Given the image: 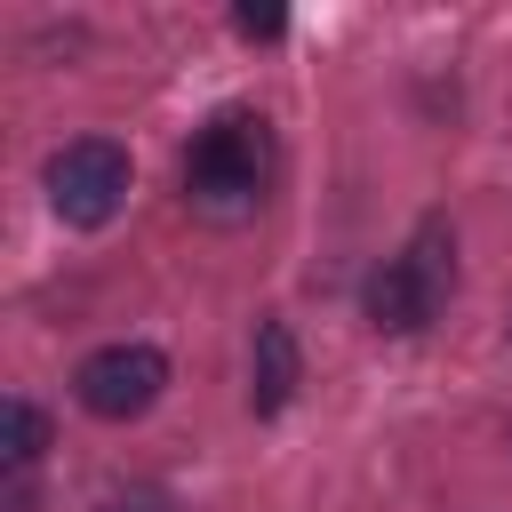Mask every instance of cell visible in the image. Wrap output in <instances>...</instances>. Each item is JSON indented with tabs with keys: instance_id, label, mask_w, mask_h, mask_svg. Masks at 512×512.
Instances as JSON below:
<instances>
[{
	"instance_id": "1",
	"label": "cell",
	"mask_w": 512,
	"mask_h": 512,
	"mask_svg": "<svg viewBox=\"0 0 512 512\" xmlns=\"http://www.w3.org/2000/svg\"><path fill=\"white\" fill-rule=\"evenodd\" d=\"M264 160H272L264 120H256V112H216V120L192 136V152H184V200H192L208 224H240V216H256V200H264Z\"/></svg>"
},
{
	"instance_id": "2",
	"label": "cell",
	"mask_w": 512,
	"mask_h": 512,
	"mask_svg": "<svg viewBox=\"0 0 512 512\" xmlns=\"http://www.w3.org/2000/svg\"><path fill=\"white\" fill-rule=\"evenodd\" d=\"M128 200V152L112 136H72L48 160V208L64 224H112Z\"/></svg>"
},
{
	"instance_id": "3",
	"label": "cell",
	"mask_w": 512,
	"mask_h": 512,
	"mask_svg": "<svg viewBox=\"0 0 512 512\" xmlns=\"http://www.w3.org/2000/svg\"><path fill=\"white\" fill-rule=\"evenodd\" d=\"M160 392H168V360H160L152 344H96V352L72 368V400H80L88 416H104V424L144 416Z\"/></svg>"
},
{
	"instance_id": "4",
	"label": "cell",
	"mask_w": 512,
	"mask_h": 512,
	"mask_svg": "<svg viewBox=\"0 0 512 512\" xmlns=\"http://www.w3.org/2000/svg\"><path fill=\"white\" fill-rule=\"evenodd\" d=\"M432 304H440V280H432L416 256H384V264L368 272V288H360V312H368V328H384V336H416V328L432 320Z\"/></svg>"
},
{
	"instance_id": "5",
	"label": "cell",
	"mask_w": 512,
	"mask_h": 512,
	"mask_svg": "<svg viewBox=\"0 0 512 512\" xmlns=\"http://www.w3.org/2000/svg\"><path fill=\"white\" fill-rule=\"evenodd\" d=\"M304 384V352H296V328L288 320H256V344H248V408L256 416H280Z\"/></svg>"
},
{
	"instance_id": "6",
	"label": "cell",
	"mask_w": 512,
	"mask_h": 512,
	"mask_svg": "<svg viewBox=\"0 0 512 512\" xmlns=\"http://www.w3.org/2000/svg\"><path fill=\"white\" fill-rule=\"evenodd\" d=\"M40 448H48V416H40L32 400H8V408H0V464H8V472H32Z\"/></svg>"
},
{
	"instance_id": "7",
	"label": "cell",
	"mask_w": 512,
	"mask_h": 512,
	"mask_svg": "<svg viewBox=\"0 0 512 512\" xmlns=\"http://www.w3.org/2000/svg\"><path fill=\"white\" fill-rule=\"evenodd\" d=\"M96 512H184V504H176L168 488H112Z\"/></svg>"
},
{
	"instance_id": "8",
	"label": "cell",
	"mask_w": 512,
	"mask_h": 512,
	"mask_svg": "<svg viewBox=\"0 0 512 512\" xmlns=\"http://www.w3.org/2000/svg\"><path fill=\"white\" fill-rule=\"evenodd\" d=\"M232 24H240V40H280V24H288V16H280V8H240Z\"/></svg>"
}]
</instances>
